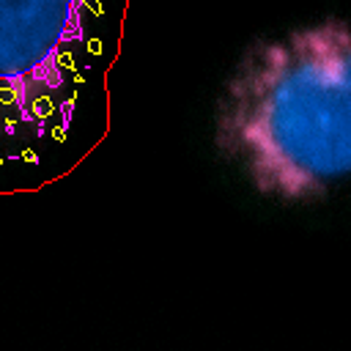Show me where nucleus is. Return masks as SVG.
<instances>
[{"label": "nucleus", "instance_id": "nucleus-1", "mask_svg": "<svg viewBox=\"0 0 351 351\" xmlns=\"http://www.w3.org/2000/svg\"><path fill=\"white\" fill-rule=\"evenodd\" d=\"M214 143L280 201L329 192L351 170V31L340 17L258 42L225 80Z\"/></svg>", "mask_w": 351, "mask_h": 351}, {"label": "nucleus", "instance_id": "nucleus-2", "mask_svg": "<svg viewBox=\"0 0 351 351\" xmlns=\"http://www.w3.org/2000/svg\"><path fill=\"white\" fill-rule=\"evenodd\" d=\"M91 0H0V137H42L66 115L74 50Z\"/></svg>", "mask_w": 351, "mask_h": 351}]
</instances>
